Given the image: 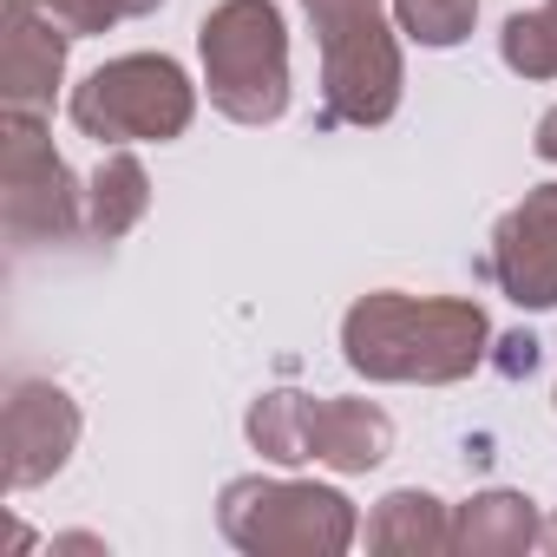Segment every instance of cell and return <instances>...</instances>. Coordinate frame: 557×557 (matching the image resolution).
I'll list each match as a JSON object with an SVG mask.
<instances>
[{
    "instance_id": "10",
    "label": "cell",
    "mask_w": 557,
    "mask_h": 557,
    "mask_svg": "<svg viewBox=\"0 0 557 557\" xmlns=\"http://www.w3.org/2000/svg\"><path fill=\"white\" fill-rule=\"evenodd\" d=\"M66 53H73V34L53 21V14H34V8H8V53H0V92L8 106H53L60 79H66Z\"/></svg>"
},
{
    "instance_id": "9",
    "label": "cell",
    "mask_w": 557,
    "mask_h": 557,
    "mask_svg": "<svg viewBox=\"0 0 557 557\" xmlns=\"http://www.w3.org/2000/svg\"><path fill=\"white\" fill-rule=\"evenodd\" d=\"M387 453H394V420H387V407H374V400H361V394H329V400H315V413H309V459H315V466H329V472H342V479H361V472L387 466Z\"/></svg>"
},
{
    "instance_id": "8",
    "label": "cell",
    "mask_w": 557,
    "mask_h": 557,
    "mask_svg": "<svg viewBox=\"0 0 557 557\" xmlns=\"http://www.w3.org/2000/svg\"><path fill=\"white\" fill-rule=\"evenodd\" d=\"M492 283L531 315L557 309V184L524 190L492 223Z\"/></svg>"
},
{
    "instance_id": "16",
    "label": "cell",
    "mask_w": 557,
    "mask_h": 557,
    "mask_svg": "<svg viewBox=\"0 0 557 557\" xmlns=\"http://www.w3.org/2000/svg\"><path fill=\"white\" fill-rule=\"evenodd\" d=\"M394 27L426 47V53H446L459 40H472L479 27V0H394Z\"/></svg>"
},
{
    "instance_id": "21",
    "label": "cell",
    "mask_w": 557,
    "mask_h": 557,
    "mask_svg": "<svg viewBox=\"0 0 557 557\" xmlns=\"http://www.w3.org/2000/svg\"><path fill=\"white\" fill-rule=\"evenodd\" d=\"M53 550H106V537H92V531H66V537H53Z\"/></svg>"
},
{
    "instance_id": "11",
    "label": "cell",
    "mask_w": 557,
    "mask_h": 557,
    "mask_svg": "<svg viewBox=\"0 0 557 557\" xmlns=\"http://www.w3.org/2000/svg\"><path fill=\"white\" fill-rule=\"evenodd\" d=\"M537 505L511 485H485L466 505H453V550L459 557H524L537 550Z\"/></svg>"
},
{
    "instance_id": "15",
    "label": "cell",
    "mask_w": 557,
    "mask_h": 557,
    "mask_svg": "<svg viewBox=\"0 0 557 557\" xmlns=\"http://www.w3.org/2000/svg\"><path fill=\"white\" fill-rule=\"evenodd\" d=\"M498 60L518 79H557V0H537V8H524V14L505 21Z\"/></svg>"
},
{
    "instance_id": "20",
    "label": "cell",
    "mask_w": 557,
    "mask_h": 557,
    "mask_svg": "<svg viewBox=\"0 0 557 557\" xmlns=\"http://www.w3.org/2000/svg\"><path fill=\"white\" fill-rule=\"evenodd\" d=\"M158 8H164V0H112L119 21H145V14H158Z\"/></svg>"
},
{
    "instance_id": "23",
    "label": "cell",
    "mask_w": 557,
    "mask_h": 557,
    "mask_svg": "<svg viewBox=\"0 0 557 557\" xmlns=\"http://www.w3.org/2000/svg\"><path fill=\"white\" fill-rule=\"evenodd\" d=\"M550 400H557V394H550Z\"/></svg>"
},
{
    "instance_id": "22",
    "label": "cell",
    "mask_w": 557,
    "mask_h": 557,
    "mask_svg": "<svg viewBox=\"0 0 557 557\" xmlns=\"http://www.w3.org/2000/svg\"><path fill=\"white\" fill-rule=\"evenodd\" d=\"M537 550H550V557H557V511L544 518V531H537Z\"/></svg>"
},
{
    "instance_id": "19",
    "label": "cell",
    "mask_w": 557,
    "mask_h": 557,
    "mask_svg": "<svg viewBox=\"0 0 557 557\" xmlns=\"http://www.w3.org/2000/svg\"><path fill=\"white\" fill-rule=\"evenodd\" d=\"M531 151H537L544 164H557V106L537 119V132H531Z\"/></svg>"
},
{
    "instance_id": "5",
    "label": "cell",
    "mask_w": 557,
    "mask_h": 557,
    "mask_svg": "<svg viewBox=\"0 0 557 557\" xmlns=\"http://www.w3.org/2000/svg\"><path fill=\"white\" fill-rule=\"evenodd\" d=\"M73 125L92 145H171L197 119V79L171 53H125L86 73L66 99Z\"/></svg>"
},
{
    "instance_id": "18",
    "label": "cell",
    "mask_w": 557,
    "mask_h": 557,
    "mask_svg": "<svg viewBox=\"0 0 557 557\" xmlns=\"http://www.w3.org/2000/svg\"><path fill=\"white\" fill-rule=\"evenodd\" d=\"M498 348H505V355H498V368H505V374H511V381H518V374H531V368H537V342H531V335H505V342H498Z\"/></svg>"
},
{
    "instance_id": "4",
    "label": "cell",
    "mask_w": 557,
    "mask_h": 557,
    "mask_svg": "<svg viewBox=\"0 0 557 557\" xmlns=\"http://www.w3.org/2000/svg\"><path fill=\"white\" fill-rule=\"evenodd\" d=\"M216 524L249 557H342L361 537V511L342 485L309 479H230L216 492Z\"/></svg>"
},
{
    "instance_id": "1",
    "label": "cell",
    "mask_w": 557,
    "mask_h": 557,
    "mask_svg": "<svg viewBox=\"0 0 557 557\" xmlns=\"http://www.w3.org/2000/svg\"><path fill=\"white\" fill-rule=\"evenodd\" d=\"M492 322L472 296L374 289L342 315V361L374 387H453L485 368Z\"/></svg>"
},
{
    "instance_id": "17",
    "label": "cell",
    "mask_w": 557,
    "mask_h": 557,
    "mask_svg": "<svg viewBox=\"0 0 557 557\" xmlns=\"http://www.w3.org/2000/svg\"><path fill=\"white\" fill-rule=\"evenodd\" d=\"M8 8H34V14H53L73 40H92V34H106V27H119V14H112V0H8Z\"/></svg>"
},
{
    "instance_id": "7",
    "label": "cell",
    "mask_w": 557,
    "mask_h": 557,
    "mask_svg": "<svg viewBox=\"0 0 557 557\" xmlns=\"http://www.w3.org/2000/svg\"><path fill=\"white\" fill-rule=\"evenodd\" d=\"M79 400L53 381H14L8 413H0V446H8V492H34L53 472H66V459L79 453Z\"/></svg>"
},
{
    "instance_id": "3",
    "label": "cell",
    "mask_w": 557,
    "mask_h": 557,
    "mask_svg": "<svg viewBox=\"0 0 557 557\" xmlns=\"http://www.w3.org/2000/svg\"><path fill=\"white\" fill-rule=\"evenodd\" d=\"M197 60L230 125H275L289 112V21L275 0H216L197 27Z\"/></svg>"
},
{
    "instance_id": "14",
    "label": "cell",
    "mask_w": 557,
    "mask_h": 557,
    "mask_svg": "<svg viewBox=\"0 0 557 557\" xmlns=\"http://www.w3.org/2000/svg\"><path fill=\"white\" fill-rule=\"evenodd\" d=\"M309 413H315V394L269 387V394L249 400L243 433H249V446H256L269 466H302V459H309Z\"/></svg>"
},
{
    "instance_id": "6",
    "label": "cell",
    "mask_w": 557,
    "mask_h": 557,
    "mask_svg": "<svg viewBox=\"0 0 557 557\" xmlns=\"http://www.w3.org/2000/svg\"><path fill=\"white\" fill-rule=\"evenodd\" d=\"M0 223L14 249L73 243L86 230V190L53 151V132L34 106H8L0 119Z\"/></svg>"
},
{
    "instance_id": "2",
    "label": "cell",
    "mask_w": 557,
    "mask_h": 557,
    "mask_svg": "<svg viewBox=\"0 0 557 557\" xmlns=\"http://www.w3.org/2000/svg\"><path fill=\"white\" fill-rule=\"evenodd\" d=\"M302 14L322 47V99L335 125H387L407 92V60H400V27L381 0H302Z\"/></svg>"
},
{
    "instance_id": "13",
    "label": "cell",
    "mask_w": 557,
    "mask_h": 557,
    "mask_svg": "<svg viewBox=\"0 0 557 557\" xmlns=\"http://www.w3.org/2000/svg\"><path fill=\"white\" fill-rule=\"evenodd\" d=\"M145 210H151V171L125 145H112L99 158V171L86 177V230L99 243H119L145 223Z\"/></svg>"
},
{
    "instance_id": "12",
    "label": "cell",
    "mask_w": 557,
    "mask_h": 557,
    "mask_svg": "<svg viewBox=\"0 0 557 557\" xmlns=\"http://www.w3.org/2000/svg\"><path fill=\"white\" fill-rule=\"evenodd\" d=\"M368 550H387V557H440L453 550V505L420 492V485H400L387 492L374 511H368Z\"/></svg>"
}]
</instances>
